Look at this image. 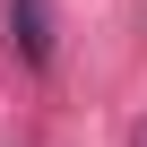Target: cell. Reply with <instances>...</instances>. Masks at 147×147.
<instances>
[{
    "label": "cell",
    "instance_id": "1",
    "mask_svg": "<svg viewBox=\"0 0 147 147\" xmlns=\"http://www.w3.org/2000/svg\"><path fill=\"white\" fill-rule=\"evenodd\" d=\"M9 35H18V52L43 69L52 61V18H43V0H9Z\"/></svg>",
    "mask_w": 147,
    "mask_h": 147
}]
</instances>
